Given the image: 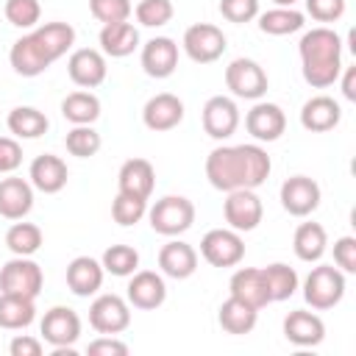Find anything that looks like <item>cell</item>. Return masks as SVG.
Segmentation results:
<instances>
[{
	"instance_id": "f546056e",
	"label": "cell",
	"mask_w": 356,
	"mask_h": 356,
	"mask_svg": "<svg viewBox=\"0 0 356 356\" xmlns=\"http://www.w3.org/2000/svg\"><path fill=\"white\" fill-rule=\"evenodd\" d=\"M292 248H295V256L300 261H320L325 248H328V234L320 222H300L295 228V236H292Z\"/></svg>"
},
{
	"instance_id": "277c9868",
	"label": "cell",
	"mask_w": 356,
	"mask_h": 356,
	"mask_svg": "<svg viewBox=\"0 0 356 356\" xmlns=\"http://www.w3.org/2000/svg\"><path fill=\"white\" fill-rule=\"evenodd\" d=\"M342 295H345V273L339 267L320 264L303 281V298L317 312L334 309L342 300Z\"/></svg>"
},
{
	"instance_id": "ac0fdd59",
	"label": "cell",
	"mask_w": 356,
	"mask_h": 356,
	"mask_svg": "<svg viewBox=\"0 0 356 356\" xmlns=\"http://www.w3.org/2000/svg\"><path fill=\"white\" fill-rule=\"evenodd\" d=\"M178 67V44L170 36H153L142 47V70L150 78H170Z\"/></svg>"
},
{
	"instance_id": "cb8c5ba5",
	"label": "cell",
	"mask_w": 356,
	"mask_h": 356,
	"mask_svg": "<svg viewBox=\"0 0 356 356\" xmlns=\"http://www.w3.org/2000/svg\"><path fill=\"white\" fill-rule=\"evenodd\" d=\"M28 178H31V186H36L39 192L56 195V192H61V189L67 186L70 172H67V164H64L58 156L44 153V156H36V159L31 161Z\"/></svg>"
},
{
	"instance_id": "4316f807",
	"label": "cell",
	"mask_w": 356,
	"mask_h": 356,
	"mask_svg": "<svg viewBox=\"0 0 356 356\" xmlns=\"http://www.w3.org/2000/svg\"><path fill=\"white\" fill-rule=\"evenodd\" d=\"M159 267H161L164 275H170L175 281L189 278L197 270V253H195L192 245H186L181 239H172L159 250Z\"/></svg>"
},
{
	"instance_id": "60d3db41",
	"label": "cell",
	"mask_w": 356,
	"mask_h": 356,
	"mask_svg": "<svg viewBox=\"0 0 356 356\" xmlns=\"http://www.w3.org/2000/svg\"><path fill=\"white\" fill-rule=\"evenodd\" d=\"M42 17L39 0H6V19L14 28H33Z\"/></svg>"
},
{
	"instance_id": "d590c367",
	"label": "cell",
	"mask_w": 356,
	"mask_h": 356,
	"mask_svg": "<svg viewBox=\"0 0 356 356\" xmlns=\"http://www.w3.org/2000/svg\"><path fill=\"white\" fill-rule=\"evenodd\" d=\"M6 248L14 256H33L42 248V228L33 222H14L6 231Z\"/></svg>"
},
{
	"instance_id": "8fae6325",
	"label": "cell",
	"mask_w": 356,
	"mask_h": 356,
	"mask_svg": "<svg viewBox=\"0 0 356 356\" xmlns=\"http://www.w3.org/2000/svg\"><path fill=\"white\" fill-rule=\"evenodd\" d=\"M281 206L292 217H309L320 206V186L309 175H292L281 184Z\"/></svg>"
},
{
	"instance_id": "52a82bcc",
	"label": "cell",
	"mask_w": 356,
	"mask_h": 356,
	"mask_svg": "<svg viewBox=\"0 0 356 356\" xmlns=\"http://www.w3.org/2000/svg\"><path fill=\"white\" fill-rule=\"evenodd\" d=\"M200 256L211 267H234L245 256V242L234 228H214L200 239Z\"/></svg>"
},
{
	"instance_id": "ffe728a7",
	"label": "cell",
	"mask_w": 356,
	"mask_h": 356,
	"mask_svg": "<svg viewBox=\"0 0 356 356\" xmlns=\"http://www.w3.org/2000/svg\"><path fill=\"white\" fill-rule=\"evenodd\" d=\"M181 120H184V103L170 92L153 95L142 108V122L150 131H172Z\"/></svg>"
},
{
	"instance_id": "3957f363",
	"label": "cell",
	"mask_w": 356,
	"mask_h": 356,
	"mask_svg": "<svg viewBox=\"0 0 356 356\" xmlns=\"http://www.w3.org/2000/svg\"><path fill=\"white\" fill-rule=\"evenodd\" d=\"M150 228L161 236H178L184 231L192 228L195 222V206L189 197L184 195H167L161 200L153 203V209L147 211Z\"/></svg>"
},
{
	"instance_id": "d4e9b609",
	"label": "cell",
	"mask_w": 356,
	"mask_h": 356,
	"mask_svg": "<svg viewBox=\"0 0 356 356\" xmlns=\"http://www.w3.org/2000/svg\"><path fill=\"white\" fill-rule=\"evenodd\" d=\"M103 264L92 256H78L67 264V286L78 298H89L103 286Z\"/></svg>"
},
{
	"instance_id": "f1b7e54d",
	"label": "cell",
	"mask_w": 356,
	"mask_h": 356,
	"mask_svg": "<svg viewBox=\"0 0 356 356\" xmlns=\"http://www.w3.org/2000/svg\"><path fill=\"white\" fill-rule=\"evenodd\" d=\"M8 61H11L14 72H17V75H22V78H36V75H42V72L50 67V64H47V58L42 56V50L36 47V42H33V36H31V33H28V36H22V39H17V42L11 44Z\"/></svg>"
},
{
	"instance_id": "8d00e7d4",
	"label": "cell",
	"mask_w": 356,
	"mask_h": 356,
	"mask_svg": "<svg viewBox=\"0 0 356 356\" xmlns=\"http://www.w3.org/2000/svg\"><path fill=\"white\" fill-rule=\"evenodd\" d=\"M264 270V278H267V289H270V298L273 300H289L298 289V273L289 267V264H267L261 267Z\"/></svg>"
},
{
	"instance_id": "7402d4cb",
	"label": "cell",
	"mask_w": 356,
	"mask_h": 356,
	"mask_svg": "<svg viewBox=\"0 0 356 356\" xmlns=\"http://www.w3.org/2000/svg\"><path fill=\"white\" fill-rule=\"evenodd\" d=\"M33 209V186L25 178H3L0 181V217L22 220Z\"/></svg>"
},
{
	"instance_id": "9a60e30c",
	"label": "cell",
	"mask_w": 356,
	"mask_h": 356,
	"mask_svg": "<svg viewBox=\"0 0 356 356\" xmlns=\"http://www.w3.org/2000/svg\"><path fill=\"white\" fill-rule=\"evenodd\" d=\"M167 300V284L153 270H139L128 281V303L142 312H153Z\"/></svg>"
},
{
	"instance_id": "ee69618b",
	"label": "cell",
	"mask_w": 356,
	"mask_h": 356,
	"mask_svg": "<svg viewBox=\"0 0 356 356\" xmlns=\"http://www.w3.org/2000/svg\"><path fill=\"white\" fill-rule=\"evenodd\" d=\"M220 14L228 22H250L259 17V0H220Z\"/></svg>"
},
{
	"instance_id": "7a4b0ae2",
	"label": "cell",
	"mask_w": 356,
	"mask_h": 356,
	"mask_svg": "<svg viewBox=\"0 0 356 356\" xmlns=\"http://www.w3.org/2000/svg\"><path fill=\"white\" fill-rule=\"evenodd\" d=\"M300 61H303V78L314 89H325L337 83L342 72V39L337 31L320 25L303 33L300 44Z\"/></svg>"
},
{
	"instance_id": "7dc6e473",
	"label": "cell",
	"mask_w": 356,
	"mask_h": 356,
	"mask_svg": "<svg viewBox=\"0 0 356 356\" xmlns=\"http://www.w3.org/2000/svg\"><path fill=\"white\" fill-rule=\"evenodd\" d=\"M22 164V147L11 136H0V172H14Z\"/></svg>"
},
{
	"instance_id": "d6986e66",
	"label": "cell",
	"mask_w": 356,
	"mask_h": 356,
	"mask_svg": "<svg viewBox=\"0 0 356 356\" xmlns=\"http://www.w3.org/2000/svg\"><path fill=\"white\" fill-rule=\"evenodd\" d=\"M284 337L298 348H314L325 337V323L314 312L295 309L284 317Z\"/></svg>"
},
{
	"instance_id": "4fadbf2b",
	"label": "cell",
	"mask_w": 356,
	"mask_h": 356,
	"mask_svg": "<svg viewBox=\"0 0 356 356\" xmlns=\"http://www.w3.org/2000/svg\"><path fill=\"white\" fill-rule=\"evenodd\" d=\"M106 56L95 47H81L70 56L67 61V72H70V81L81 89H95L106 81Z\"/></svg>"
},
{
	"instance_id": "c3c4849f",
	"label": "cell",
	"mask_w": 356,
	"mask_h": 356,
	"mask_svg": "<svg viewBox=\"0 0 356 356\" xmlns=\"http://www.w3.org/2000/svg\"><path fill=\"white\" fill-rule=\"evenodd\" d=\"M86 353L89 356H125L128 353V345L120 342V339H114V337H108V334H103L100 339L89 342Z\"/></svg>"
},
{
	"instance_id": "7bdbcfd3",
	"label": "cell",
	"mask_w": 356,
	"mask_h": 356,
	"mask_svg": "<svg viewBox=\"0 0 356 356\" xmlns=\"http://www.w3.org/2000/svg\"><path fill=\"white\" fill-rule=\"evenodd\" d=\"M89 11L97 22L108 25V22H125L134 11L131 0H89Z\"/></svg>"
},
{
	"instance_id": "7c38bea8",
	"label": "cell",
	"mask_w": 356,
	"mask_h": 356,
	"mask_svg": "<svg viewBox=\"0 0 356 356\" xmlns=\"http://www.w3.org/2000/svg\"><path fill=\"white\" fill-rule=\"evenodd\" d=\"M42 337L53 348H72L81 337V317L70 306H53L42 317Z\"/></svg>"
},
{
	"instance_id": "ab89813d",
	"label": "cell",
	"mask_w": 356,
	"mask_h": 356,
	"mask_svg": "<svg viewBox=\"0 0 356 356\" xmlns=\"http://www.w3.org/2000/svg\"><path fill=\"white\" fill-rule=\"evenodd\" d=\"M145 214H147V200H142V197H134V195L120 192L114 197V203H111V217L120 225H136Z\"/></svg>"
},
{
	"instance_id": "836d02e7",
	"label": "cell",
	"mask_w": 356,
	"mask_h": 356,
	"mask_svg": "<svg viewBox=\"0 0 356 356\" xmlns=\"http://www.w3.org/2000/svg\"><path fill=\"white\" fill-rule=\"evenodd\" d=\"M61 114L72 125H92L100 117V100L92 92H70L61 100Z\"/></svg>"
},
{
	"instance_id": "e575fe53",
	"label": "cell",
	"mask_w": 356,
	"mask_h": 356,
	"mask_svg": "<svg viewBox=\"0 0 356 356\" xmlns=\"http://www.w3.org/2000/svg\"><path fill=\"white\" fill-rule=\"evenodd\" d=\"M303 22H306V17L300 11L278 6V8H270V11H264L259 17V31L261 33H270V36H286V33L300 31Z\"/></svg>"
},
{
	"instance_id": "e0dca14e",
	"label": "cell",
	"mask_w": 356,
	"mask_h": 356,
	"mask_svg": "<svg viewBox=\"0 0 356 356\" xmlns=\"http://www.w3.org/2000/svg\"><path fill=\"white\" fill-rule=\"evenodd\" d=\"M231 295L245 300L248 306L253 309H264L267 303H273L270 298V289H267V278H264V270L259 267H242L231 275V284H228Z\"/></svg>"
},
{
	"instance_id": "816d5d0a",
	"label": "cell",
	"mask_w": 356,
	"mask_h": 356,
	"mask_svg": "<svg viewBox=\"0 0 356 356\" xmlns=\"http://www.w3.org/2000/svg\"><path fill=\"white\" fill-rule=\"evenodd\" d=\"M273 3H275V6H284V8H292L298 0H273Z\"/></svg>"
},
{
	"instance_id": "5bb4252c",
	"label": "cell",
	"mask_w": 356,
	"mask_h": 356,
	"mask_svg": "<svg viewBox=\"0 0 356 356\" xmlns=\"http://www.w3.org/2000/svg\"><path fill=\"white\" fill-rule=\"evenodd\" d=\"M239 125V108L231 97L214 95L203 106V131L211 139H228Z\"/></svg>"
},
{
	"instance_id": "1f68e13d",
	"label": "cell",
	"mask_w": 356,
	"mask_h": 356,
	"mask_svg": "<svg viewBox=\"0 0 356 356\" xmlns=\"http://www.w3.org/2000/svg\"><path fill=\"white\" fill-rule=\"evenodd\" d=\"M33 317H36L33 298L0 292V328H8V331L28 328L33 323Z\"/></svg>"
},
{
	"instance_id": "74e56055",
	"label": "cell",
	"mask_w": 356,
	"mask_h": 356,
	"mask_svg": "<svg viewBox=\"0 0 356 356\" xmlns=\"http://www.w3.org/2000/svg\"><path fill=\"white\" fill-rule=\"evenodd\" d=\"M103 270L117 275V278H125V275H134L136 267H139V253L131 248V245H111L106 248L103 253Z\"/></svg>"
},
{
	"instance_id": "8992f818",
	"label": "cell",
	"mask_w": 356,
	"mask_h": 356,
	"mask_svg": "<svg viewBox=\"0 0 356 356\" xmlns=\"http://www.w3.org/2000/svg\"><path fill=\"white\" fill-rule=\"evenodd\" d=\"M225 33L211 22H195L184 31V50L195 64H211L225 53Z\"/></svg>"
},
{
	"instance_id": "603a6c76",
	"label": "cell",
	"mask_w": 356,
	"mask_h": 356,
	"mask_svg": "<svg viewBox=\"0 0 356 356\" xmlns=\"http://www.w3.org/2000/svg\"><path fill=\"white\" fill-rule=\"evenodd\" d=\"M31 36H33L36 47L42 50V56L47 58V64L61 58L75 44V28L70 22H44L36 31H31Z\"/></svg>"
},
{
	"instance_id": "f907efd6",
	"label": "cell",
	"mask_w": 356,
	"mask_h": 356,
	"mask_svg": "<svg viewBox=\"0 0 356 356\" xmlns=\"http://www.w3.org/2000/svg\"><path fill=\"white\" fill-rule=\"evenodd\" d=\"M342 95L348 100H356V67H348L342 75Z\"/></svg>"
},
{
	"instance_id": "484cf974",
	"label": "cell",
	"mask_w": 356,
	"mask_h": 356,
	"mask_svg": "<svg viewBox=\"0 0 356 356\" xmlns=\"http://www.w3.org/2000/svg\"><path fill=\"white\" fill-rule=\"evenodd\" d=\"M117 181H120V192L147 200L153 195V186H156V170L147 159H128L120 167Z\"/></svg>"
},
{
	"instance_id": "4dcf8cb0",
	"label": "cell",
	"mask_w": 356,
	"mask_h": 356,
	"mask_svg": "<svg viewBox=\"0 0 356 356\" xmlns=\"http://www.w3.org/2000/svg\"><path fill=\"white\" fill-rule=\"evenodd\" d=\"M217 320H220V325H222V331H228V334H250L253 328H256V320H259V309H253V306H248L245 300H239V298H228L222 306H220V314H217Z\"/></svg>"
},
{
	"instance_id": "30bf717a",
	"label": "cell",
	"mask_w": 356,
	"mask_h": 356,
	"mask_svg": "<svg viewBox=\"0 0 356 356\" xmlns=\"http://www.w3.org/2000/svg\"><path fill=\"white\" fill-rule=\"evenodd\" d=\"M222 214L234 231H253L264 217V206L253 189H234L222 203Z\"/></svg>"
},
{
	"instance_id": "f35d334b",
	"label": "cell",
	"mask_w": 356,
	"mask_h": 356,
	"mask_svg": "<svg viewBox=\"0 0 356 356\" xmlns=\"http://www.w3.org/2000/svg\"><path fill=\"white\" fill-rule=\"evenodd\" d=\"M64 145H67V150H70L72 156L89 159V156H95V153L100 150L103 139H100V134H97L92 125H75L72 131H67Z\"/></svg>"
},
{
	"instance_id": "ba28073f",
	"label": "cell",
	"mask_w": 356,
	"mask_h": 356,
	"mask_svg": "<svg viewBox=\"0 0 356 356\" xmlns=\"http://www.w3.org/2000/svg\"><path fill=\"white\" fill-rule=\"evenodd\" d=\"M225 83L236 97L259 100L267 92V72L253 58H234L225 67Z\"/></svg>"
},
{
	"instance_id": "2e32d148",
	"label": "cell",
	"mask_w": 356,
	"mask_h": 356,
	"mask_svg": "<svg viewBox=\"0 0 356 356\" xmlns=\"http://www.w3.org/2000/svg\"><path fill=\"white\" fill-rule=\"evenodd\" d=\"M245 128L259 142H275L286 131V117L275 103H256L245 114Z\"/></svg>"
},
{
	"instance_id": "b9f144b4",
	"label": "cell",
	"mask_w": 356,
	"mask_h": 356,
	"mask_svg": "<svg viewBox=\"0 0 356 356\" xmlns=\"http://www.w3.org/2000/svg\"><path fill=\"white\" fill-rule=\"evenodd\" d=\"M172 3L170 0H142L136 6V19L145 25V28H161L172 19Z\"/></svg>"
},
{
	"instance_id": "681fc988",
	"label": "cell",
	"mask_w": 356,
	"mask_h": 356,
	"mask_svg": "<svg viewBox=\"0 0 356 356\" xmlns=\"http://www.w3.org/2000/svg\"><path fill=\"white\" fill-rule=\"evenodd\" d=\"M8 350H11V356H42V342L28 334H19L11 339Z\"/></svg>"
},
{
	"instance_id": "5b68a950",
	"label": "cell",
	"mask_w": 356,
	"mask_h": 356,
	"mask_svg": "<svg viewBox=\"0 0 356 356\" xmlns=\"http://www.w3.org/2000/svg\"><path fill=\"white\" fill-rule=\"evenodd\" d=\"M42 281H44L42 267L31 256H14L0 270V292L8 295H22L36 300V295L42 292Z\"/></svg>"
},
{
	"instance_id": "9c48e42d",
	"label": "cell",
	"mask_w": 356,
	"mask_h": 356,
	"mask_svg": "<svg viewBox=\"0 0 356 356\" xmlns=\"http://www.w3.org/2000/svg\"><path fill=\"white\" fill-rule=\"evenodd\" d=\"M89 325L97 334H122L131 325V309L128 300H122L120 295H100L92 300L89 306Z\"/></svg>"
},
{
	"instance_id": "f6af8a7d",
	"label": "cell",
	"mask_w": 356,
	"mask_h": 356,
	"mask_svg": "<svg viewBox=\"0 0 356 356\" xmlns=\"http://www.w3.org/2000/svg\"><path fill=\"white\" fill-rule=\"evenodd\" d=\"M306 11L317 22H337L345 14V0H306Z\"/></svg>"
},
{
	"instance_id": "83f0119b",
	"label": "cell",
	"mask_w": 356,
	"mask_h": 356,
	"mask_svg": "<svg viewBox=\"0 0 356 356\" xmlns=\"http://www.w3.org/2000/svg\"><path fill=\"white\" fill-rule=\"evenodd\" d=\"M100 47L111 58H125L139 47V31L125 19V22H108L100 31Z\"/></svg>"
},
{
	"instance_id": "bcb514c9",
	"label": "cell",
	"mask_w": 356,
	"mask_h": 356,
	"mask_svg": "<svg viewBox=\"0 0 356 356\" xmlns=\"http://www.w3.org/2000/svg\"><path fill=\"white\" fill-rule=\"evenodd\" d=\"M334 261L342 273H356V239L353 236H339L334 242Z\"/></svg>"
},
{
	"instance_id": "6da1fadb",
	"label": "cell",
	"mask_w": 356,
	"mask_h": 356,
	"mask_svg": "<svg viewBox=\"0 0 356 356\" xmlns=\"http://www.w3.org/2000/svg\"><path fill=\"white\" fill-rule=\"evenodd\" d=\"M270 156L259 145H222L206 159V178L220 192L256 189L270 178Z\"/></svg>"
},
{
	"instance_id": "44dd1931",
	"label": "cell",
	"mask_w": 356,
	"mask_h": 356,
	"mask_svg": "<svg viewBox=\"0 0 356 356\" xmlns=\"http://www.w3.org/2000/svg\"><path fill=\"white\" fill-rule=\"evenodd\" d=\"M339 120H342V108L328 95H314L300 108V125L312 134H325V131L337 128Z\"/></svg>"
},
{
	"instance_id": "d6a6232c",
	"label": "cell",
	"mask_w": 356,
	"mask_h": 356,
	"mask_svg": "<svg viewBox=\"0 0 356 356\" xmlns=\"http://www.w3.org/2000/svg\"><path fill=\"white\" fill-rule=\"evenodd\" d=\"M6 122H8V131L14 136H19V139H39L50 128L47 117L39 108H33V106H17V108H11Z\"/></svg>"
}]
</instances>
